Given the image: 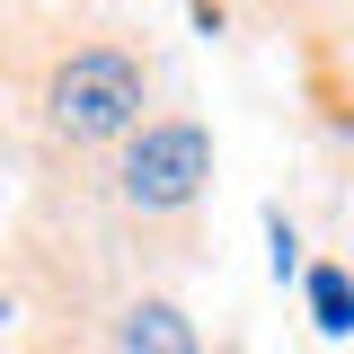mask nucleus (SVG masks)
Returning <instances> with one entry per match:
<instances>
[{"instance_id":"6","label":"nucleus","mask_w":354,"mask_h":354,"mask_svg":"<svg viewBox=\"0 0 354 354\" xmlns=\"http://www.w3.org/2000/svg\"><path fill=\"white\" fill-rule=\"evenodd\" d=\"M301 301L319 337H354V266L346 257H310L301 266Z\"/></svg>"},{"instance_id":"2","label":"nucleus","mask_w":354,"mask_h":354,"mask_svg":"<svg viewBox=\"0 0 354 354\" xmlns=\"http://www.w3.org/2000/svg\"><path fill=\"white\" fill-rule=\"evenodd\" d=\"M151 18L124 0H0V133L36 177H88L169 97Z\"/></svg>"},{"instance_id":"3","label":"nucleus","mask_w":354,"mask_h":354,"mask_svg":"<svg viewBox=\"0 0 354 354\" xmlns=\"http://www.w3.org/2000/svg\"><path fill=\"white\" fill-rule=\"evenodd\" d=\"M195 27L274 36L283 53H310V44H354V0H195Z\"/></svg>"},{"instance_id":"1","label":"nucleus","mask_w":354,"mask_h":354,"mask_svg":"<svg viewBox=\"0 0 354 354\" xmlns=\"http://www.w3.org/2000/svg\"><path fill=\"white\" fill-rule=\"evenodd\" d=\"M213 221V124L160 106L88 177H36L0 239V301L27 328L106 337L133 292H177L204 266Z\"/></svg>"},{"instance_id":"9","label":"nucleus","mask_w":354,"mask_h":354,"mask_svg":"<svg viewBox=\"0 0 354 354\" xmlns=\"http://www.w3.org/2000/svg\"><path fill=\"white\" fill-rule=\"evenodd\" d=\"M204 354H248V337H239V328H221V337H204Z\"/></svg>"},{"instance_id":"4","label":"nucleus","mask_w":354,"mask_h":354,"mask_svg":"<svg viewBox=\"0 0 354 354\" xmlns=\"http://www.w3.org/2000/svg\"><path fill=\"white\" fill-rule=\"evenodd\" d=\"M292 80H301L310 142L354 177V44H310V53H292Z\"/></svg>"},{"instance_id":"5","label":"nucleus","mask_w":354,"mask_h":354,"mask_svg":"<svg viewBox=\"0 0 354 354\" xmlns=\"http://www.w3.org/2000/svg\"><path fill=\"white\" fill-rule=\"evenodd\" d=\"M106 354H204V328L186 319L177 292H133L106 328Z\"/></svg>"},{"instance_id":"7","label":"nucleus","mask_w":354,"mask_h":354,"mask_svg":"<svg viewBox=\"0 0 354 354\" xmlns=\"http://www.w3.org/2000/svg\"><path fill=\"white\" fill-rule=\"evenodd\" d=\"M0 354H106V337H80V328H18Z\"/></svg>"},{"instance_id":"8","label":"nucleus","mask_w":354,"mask_h":354,"mask_svg":"<svg viewBox=\"0 0 354 354\" xmlns=\"http://www.w3.org/2000/svg\"><path fill=\"white\" fill-rule=\"evenodd\" d=\"M266 239H274V274H301V239H292L283 204H266Z\"/></svg>"}]
</instances>
